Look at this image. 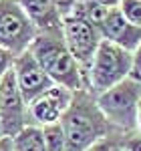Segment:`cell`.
Listing matches in <instances>:
<instances>
[{
    "mask_svg": "<svg viewBox=\"0 0 141 151\" xmlns=\"http://www.w3.org/2000/svg\"><path fill=\"white\" fill-rule=\"evenodd\" d=\"M12 70H14L18 89H20V93H22L26 103L35 101L38 95H42L45 91H48L55 85L50 81V77L47 75V70L42 69L38 65V60L32 57L30 50H26V52L16 57Z\"/></svg>",
    "mask_w": 141,
    "mask_h": 151,
    "instance_id": "cell-9",
    "label": "cell"
},
{
    "mask_svg": "<svg viewBox=\"0 0 141 151\" xmlns=\"http://www.w3.org/2000/svg\"><path fill=\"white\" fill-rule=\"evenodd\" d=\"M133 52L103 40L87 73V91L91 95H101L131 77Z\"/></svg>",
    "mask_w": 141,
    "mask_h": 151,
    "instance_id": "cell-4",
    "label": "cell"
},
{
    "mask_svg": "<svg viewBox=\"0 0 141 151\" xmlns=\"http://www.w3.org/2000/svg\"><path fill=\"white\" fill-rule=\"evenodd\" d=\"M63 36H65V45L69 48L73 58L79 63V67L85 73V87H87V73L93 63L97 50L103 42L101 30L93 26L91 22L83 20L81 16L69 14L65 16V24H63Z\"/></svg>",
    "mask_w": 141,
    "mask_h": 151,
    "instance_id": "cell-6",
    "label": "cell"
},
{
    "mask_svg": "<svg viewBox=\"0 0 141 151\" xmlns=\"http://www.w3.org/2000/svg\"><path fill=\"white\" fill-rule=\"evenodd\" d=\"M53 2H55V4H57V8L63 12V16H69L70 12H73V8L77 6V2H79V0H53Z\"/></svg>",
    "mask_w": 141,
    "mask_h": 151,
    "instance_id": "cell-20",
    "label": "cell"
},
{
    "mask_svg": "<svg viewBox=\"0 0 141 151\" xmlns=\"http://www.w3.org/2000/svg\"><path fill=\"white\" fill-rule=\"evenodd\" d=\"M0 151H12V139L10 137H2L0 139Z\"/></svg>",
    "mask_w": 141,
    "mask_h": 151,
    "instance_id": "cell-22",
    "label": "cell"
},
{
    "mask_svg": "<svg viewBox=\"0 0 141 151\" xmlns=\"http://www.w3.org/2000/svg\"><path fill=\"white\" fill-rule=\"evenodd\" d=\"M111 151H123V145H121V141H117V143L111 147Z\"/></svg>",
    "mask_w": 141,
    "mask_h": 151,
    "instance_id": "cell-24",
    "label": "cell"
},
{
    "mask_svg": "<svg viewBox=\"0 0 141 151\" xmlns=\"http://www.w3.org/2000/svg\"><path fill=\"white\" fill-rule=\"evenodd\" d=\"M60 123L67 135L69 151H85L99 141L115 137L103 111L97 105V97L89 91H77L73 95L70 107Z\"/></svg>",
    "mask_w": 141,
    "mask_h": 151,
    "instance_id": "cell-1",
    "label": "cell"
},
{
    "mask_svg": "<svg viewBox=\"0 0 141 151\" xmlns=\"http://www.w3.org/2000/svg\"><path fill=\"white\" fill-rule=\"evenodd\" d=\"M99 30H101L103 40H109V42L125 48L129 52H133L137 48V45L141 42V28L135 26V24H131L121 14L119 8H111L109 16L105 18V22L101 24Z\"/></svg>",
    "mask_w": 141,
    "mask_h": 151,
    "instance_id": "cell-11",
    "label": "cell"
},
{
    "mask_svg": "<svg viewBox=\"0 0 141 151\" xmlns=\"http://www.w3.org/2000/svg\"><path fill=\"white\" fill-rule=\"evenodd\" d=\"M12 151H47L40 127L28 125L12 137Z\"/></svg>",
    "mask_w": 141,
    "mask_h": 151,
    "instance_id": "cell-12",
    "label": "cell"
},
{
    "mask_svg": "<svg viewBox=\"0 0 141 151\" xmlns=\"http://www.w3.org/2000/svg\"><path fill=\"white\" fill-rule=\"evenodd\" d=\"M131 79L141 83V42L137 45V48L133 50V70H131Z\"/></svg>",
    "mask_w": 141,
    "mask_h": 151,
    "instance_id": "cell-17",
    "label": "cell"
},
{
    "mask_svg": "<svg viewBox=\"0 0 141 151\" xmlns=\"http://www.w3.org/2000/svg\"><path fill=\"white\" fill-rule=\"evenodd\" d=\"M28 50L38 60V65L47 70V75L55 85H60L73 93L87 91L85 73L69 52L63 32L60 35H36L35 42L30 45Z\"/></svg>",
    "mask_w": 141,
    "mask_h": 151,
    "instance_id": "cell-2",
    "label": "cell"
},
{
    "mask_svg": "<svg viewBox=\"0 0 141 151\" xmlns=\"http://www.w3.org/2000/svg\"><path fill=\"white\" fill-rule=\"evenodd\" d=\"M36 35V28L16 0H0V47L18 57L30 48Z\"/></svg>",
    "mask_w": 141,
    "mask_h": 151,
    "instance_id": "cell-5",
    "label": "cell"
},
{
    "mask_svg": "<svg viewBox=\"0 0 141 151\" xmlns=\"http://www.w3.org/2000/svg\"><path fill=\"white\" fill-rule=\"evenodd\" d=\"M28 125V103L18 89L14 70H10L0 81V133L12 139Z\"/></svg>",
    "mask_w": 141,
    "mask_h": 151,
    "instance_id": "cell-7",
    "label": "cell"
},
{
    "mask_svg": "<svg viewBox=\"0 0 141 151\" xmlns=\"http://www.w3.org/2000/svg\"><path fill=\"white\" fill-rule=\"evenodd\" d=\"M121 145H123L125 151H141V135L139 133L129 135V137H125V139L121 141Z\"/></svg>",
    "mask_w": 141,
    "mask_h": 151,
    "instance_id": "cell-18",
    "label": "cell"
},
{
    "mask_svg": "<svg viewBox=\"0 0 141 151\" xmlns=\"http://www.w3.org/2000/svg\"><path fill=\"white\" fill-rule=\"evenodd\" d=\"M38 35H60L65 16L53 0H16Z\"/></svg>",
    "mask_w": 141,
    "mask_h": 151,
    "instance_id": "cell-10",
    "label": "cell"
},
{
    "mask_svg": "<svg viewBox=\"0 0 141 151\" xmlns=\"http://www.w3.org/2000/svg\"><path fill=\"white\" fill-rule=\"evenodd\" d=\"M14 60H16V57L12 55L10 50H6L4 47H0V81H2V77H4L6 73L12 70Z\"/></svg>",
    "mask_w": 141,
    "mask_h": 151,
    "instance_id": "cell-16",
    "label": "cell"
},
{
    "mask_svg": "<svg viewBox=\"0 0 141 151\" xmlns=\"http://www.w3.org/2000/svg\"><path fill=\"white\" fill-rule=\"evenodd\" d=\"M97 105L117 139L123 141L129 135H135L141 105V83L129 77L109 91L97 95Z\"/></svg>",
    "mask_w": 141,
    "mask_h": 151,
    "instance_id": "cell-3",
    "label": "cell"
},
{
    "mask_svg": "<svg viewBox=\"0 0 141 151\" xmlns=\"http://www.w3.org/2000/svg\"><path fill=\"white\" fill-rule=\"evenodd\" d=\"M119 10L131 24L141 28V0H121Z\"/></svg>",
    "mask_w": 141,
    "mask_h": 151,
    "instance_id": "cell-15",
    "label": "cell"
},
{
    "mask_svg": "<svg viewBox=\"0 0 141 151\" xmlns=\"http://www.w3.org/2000/svg\"><path fill=\"white\" fill-rule=\"evenodd\" d=\"M117 137H109V139H103V141H99V143H95V145H91L89 149H85V151H111V147L117 143Z\"/></svg>",
    "mask_w": 141,
    "mask_h": 151,
    "instance_id": "cell-19",
    "label": "cell"
},
{
    "mask_svg": "<svg viewBox=\"0 0 141 151\" xmlns=\"http://www.w3.org/2000/svg\"><path fill=\"white\" fill-rule=\"evenodd\" d=\"M109 12H111V8L101 6V4H97V2H91V0H79L70 14L81 16L83 20H87V22H91L93 26L101 28V24L105 22V18L109 16Z\"/></svg>",
    "mask_w": 141,
    "mask_h": 151,
    "instance_id": "cell-13",
    "label": "cell"
},
{
    "mask_svg": "<svg viewBox=\"0 0 141 151\" xmlns=\"http://www.w3.org/2000/svg\"><path fill=\"white\" fill-rule=\"evenodd\" d=\"M137 133L141 135V105H139V117H137Z\"/></svg>",
    "mask_w": 141,
    "mask_h": 151,
    "instance_id": "cell-23",
    "label": "cell"
},
{
    "mask_svg": "<svg viewBox=\"0 0 141 151\" xmlns=\"http://www.w3.org/2000/svg\"><path fill=\"white\" fill-rule=\"evenodd\" d=\"M73 91L53 85L48 91L38 95L35 101L28 103V121L35 127H45L53 123H60L73 101Z\"/></svg>",
    "mask_w": 141,
    "mask_h": 151,
    "instance_id": "cell-8",
    "label": "cell"
},
{
    "mask_svg": "<svg viewBox=\"0 0 141 151\" xmlns=\"http://www.w3.org/2000/svg\"><path fill=\"white\" fill-rule=\"evenodd\" d=\"M40 131H42V137H45L47 151H69V145H67V135H65L63 123L45 125V127H40Z\"/></svg>",
    "mask_w": 141,
    "mask_h": 151,
    "instance_id": "cell-14",
    "label": "cell"
},
{
    "mask_svg": "<svg viewBox=\"0 0 141 151\" xmlns=\"http://www.w3.org/2000/svg\"><path fill=\"white\" fill-rule=\"evenodd\" d=\"M2 137H4V135H2V133H0V139H2Z\"/></svg>",
    "mask_w": 141,
    "mask_h": 151,
    "instance_id": "cell-25",
    "label": "cell"
},
{
    "mask_svg": "<svg viewBox=\"0 0 141 151\" xmlns=\"http://www.w3.org/2000/svg\"><path fill=\"white\" fill-rule=\"evenodd\" d=\"M123 151H125V149H123Z\"/></svg>",
    "mask_w": 141,
    "mask_h": 151,
    "instance_id": "cell-26",
    "label": "cell"
},
{
    "mask_svg": "<svg viewBox=\"0 0 141 151\" xmlns=\"http://www.w3.org/2000/svg\"><path fill=\"white\" fill-rule=\"evenodd\" d=\"M91 2H97V4L107 6V8H119L121 6V0H91Z\"/></svg>",
    "mask_w": 141,
    "mask_h": 151,
    "instance_id": "cell-21",
    "label": "cell"
}]
</instances>
